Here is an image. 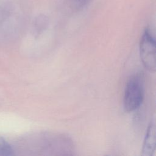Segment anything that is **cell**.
Returning a JSON list of instances; mask_svg holds the SVG:
<instances>
[{
    "label": "cell",
    "instance_id": "obj_2",
    "mask_svg": "<svg viewBox=\"0 0 156 156\" xmlns=\"http://www.w3.org/2000/svg\"><path fill=\"white\" fill-rule=\"evenodd\" d=\"M141 59L146 69L150 72H155V40L148 29H146L141 39L140 44Z\"/></svg>",
    "mask_w": 156,
    "mask_h": 156
},
{
    "label": "cell",
    "instance_id": "obj_4",
    "mask_svg": "<svg viewBox=\"0 0 156 156\" xmlns=\"http://www.w3.org/2000/svg\"><path fill=\"white\" fill-rule=\"evenodd\" d=\"M155 121L154 118L148 126L142 148L141 155L152 156L155 151Z\"/></svg>",
    "mask_w": 156,
    "mask_h": 156
},
{
    "label": "cell",
    "instance_id": "obj_3",
    "mask_svg": "<svg viewBox=\"0 0 156 156\" xmlns=\"http://www.w3.org/2000/svg\"><path fill=\"white\" fill-rule=\"evenodd\" d=\"M15 6L6 1H0V41L9 36L15 18Z\"/></svg>",
    "mask_w": 156,
    "mask_h": 156
},
{
    "label": "cell",
    "instance_id": "obj_1",
    "mask_svg": "<svg viewBox=\"0 0 156 156\" xmlns=\"http://www.w3.org/2000/svg\"><path fill=\"white\" fill-rule=\"evenodd\" d=\"M144 76L141 73L133 75L127 83L124 96V105L126 111L133 112L142 104L144 99Z\"/></svg>",
    "mask_w": 156,
    "mask_h": 156
},
{
    "label": "cell",
    "instance_id": "obj_5",
    "mask_svg": "<svg viewBox=\"0 0 156 156\" xmlns=\"http://www.w3.org/2000/svg\"><path fill=\"white\" fill-rule=\"evenodd\" d=\"M14 155L13 147L4 138L0 137V156H10Z\"/></svg>",
    "mask_w": 156,
    "mask_h": 156
},
{
    "label": "cell",
    "instance_id": "obj_6",
    "mask_svg": "<svg viewBox=\"0 0 156 156\" xmlns=\"http://www.w3.org/2000/svg\"><path fill=\"white\" fill-rule=\"evenodd\" d=\"M87 0H76V2L77 4V7H82L84 5V4L87 2Z\"/></svg>",
    "mask_w": 156,
    "mask_h": 156
}]
</instances>
